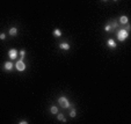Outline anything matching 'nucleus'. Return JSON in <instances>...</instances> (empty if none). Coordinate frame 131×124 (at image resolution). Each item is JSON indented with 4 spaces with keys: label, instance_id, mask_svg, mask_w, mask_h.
Wrapping results in <instances>:
<instances>
[{
    "label": "nucleus",
    "instance_id": "13",
    "mask_svg": "<svg viewBox=\"0 0 131 124\" xmlns=\"http://www.w3.org/2000/svg\"><path fill=\"white\" fill-rule=\"evenodd\" d=\"M103 29H105V31H107V33H110V31L113 30V28H111V26H110V23H109V22H108V23L106 25Z\"/></svg>",
    "mask_w": 131,
    "mask_h": 124
},
{
    "label": "nucleus",
    "instance_id": "17",
    "mask_svg": "<svg viewBox=\"0 0 131 124\" xmlns=\"http://www.w3.org/2000/svg\"><path fill=\"white\" fill-rule=\"evenodd\" d=\"M5 38H6V34H5V33H1V34H0V40H1V41H4Z\"/></svg>",
    "mask_w": 131,
    "mask_h": 124
},
{
    "label": "nucleus",
    "instance_id": "15",
    "mask_svg": "<svg viewBox=\"0 0 131 124\" xmlns=\"http://www.w3.org/2000/svg\"><path fill=\"white\" fill-rule=\"evenodd\" d=\"M109 23H110V26H111V28H113V29L118 27V22H116V21H113V22H109Z\"/></svg>",
    "mask_w": 131,
    "mask_h": 124
},
{
    "label": "nucleus",
    "instance_id": "8",
    "mask_svg": "<svg viewBox=\"0 0 131 124\" xmlns=\"http://www.w3.org/2000/svg\"><path fill=\"white\" fill-rule=\"evenodd\" d=\"M128 22H129V17L126 15H122L120 17V23H122V25H128Z\"/></svg>",
    "mask_w": 131,
    "mask_h": 124
},
{
    "label": "nucleus",
    "instance_id": "1",
    "mask_svg": "<svg viewBox=\"0 0 131 124\" xmlns=\"http://www.w3.org/2000/svg\"><path fill=\"white\" fill-rule=\"evenodd\" d=\"M129 37V30H126V29H120V30L117 31V40L121 42H124Z\"/></svg>",
    "mask_w": 131,
    "mask_h": 124
},
{
    "label": "nucleus",
    "instance_id": "9",
    "mask_svg": "<svg viewBox=\"0 0 131 124\" xmlns=\"http://www.w3.org/2000/svg\"><path fill=\"white\" fill-rule=\"evenodd\" d=\"M9 35L11 36H16L17 35V28L16 27H11L9 28Z\"/></svg>",
    "mask_w": 131,
    "mask_h": 124
},
{
    "label": "nucleus",
    "instance_id": "6",
    "mask_svg": "<svg viewBox=\"0 0 131 124\" xmlns=\"http://www.w3.org/2000/svg\"><path fill=\"white\" fill-rule=\"evenodd\" d=\"M70 44L68 43H66V42H63V43H60L59 44V49L60 50H65V51H67V50H70Z\"/></svg>",
    "mask_w": 131,
    "mask_h": 124
},
{
    "label": "nucleus",
    "instance_id": "18",
    "mask_svg": "<svg viewBox=\"0 0 131 124\" xmlns=\"http://www.w3.org/2000/svg\"><path fill=\"white\" fill-rule=\"evenodd\" d=\"M19 123H20V124H28V121H25V119H22V121H19Z\"/></svg>",
    "mask_w": 131,
    "mask_h": 124
},
{
    "label": "nucleus",
    "instance_id": "7",
    "mask_svg": "<svg viewBox=\"0 0 131 124\" xmlns=\"http://www.w3.org/2000/svg\"><path fill=\"white\" fill-rule=\"evenodd\" d=\"M107 44H108V47L110 48V49H115L117 45H116V42L113 40V38H109L108 41H107Z\"/></svg>",
    "mask_w": 131,
    "mask_h": 124
},
{
    "label": "nucleus",
    "instance_id": "3",
    "mask_svg": "<svg viewBox=\"0 0 131 124\" xmlns=\"http://www.w3.org/2000/svg\"><path fill=\"white\" fill-rule=\"evenodd\" d=\"M14 67H15L19 72H23V71L26 70V64H25V62H23L22 59H20V60L16 62V64L14 65Z\"/></svg>",
    "mask_w": 131,
    "mask_h": 124
},
{
    "label": "nucleus",
    "instance_id": "16",
    "mask_svg": "<svg viewBox=\"0 0 131 124\" xmlns=\"http://www.w3.org/2000/svg\"><path fill=\"white\" fill-rule=\"evenodd\" d=\"M20 56H21V58H20V59H22V60H23V58L26 57V50H21V51H20Z\"/></svg>",
    "mask_w": 131,
    "mask_h": 124
},
{
    "label": "nucleus",
    "instance_id": "2",
    "mask_svg": "<svg viewBox=\"0 0 131 124\" xmlns=\"http://www.w3.org/2000/svg\"><path fill=\"white\" fill-rule=\"evenodd\" d=\"M58 103H59V106L64 109L71 107V103H70V101H68V99L66 98V96H60V98L58 99Z\"/></svg>",
    "mask_w": 131,
    "mask_h": 124
},
{
    "label": "nucleus",
    "instance_id": "12",
    "mask_svg": "<svg viewBox=\"0 0 131 124\" xmlns=\"http://www.w3.org/2000/svg\"><path fill=\"white\" fill-rule=\"evenodd\" d=\"M57 119H58V121H60V122H63V123H65V122H66L65 116H64L63 114H57Z\"/></svg>",
    "mask_w": 131,
    "mask_h": 124
},
{
    "label": "nucleus",
    "instance_id": "11",
    "mask_svg": "<svg viewBox=\"0 0 131 124\" xmlns=\"http://www.w3.org/2000/svg\"><path fill=\"white\" fill-rule=\"evenodd\" d=\"M50 113L52 115H57L58 114V108L56 106H51V108H50Z\"/></svg>",
    "mask_w": 131,
    "mask_h": 124
},
{
    "label": "nucleus",
    "instance_id": "19",
    "mask_svg": "<svg viewBox=\"0 0 131 124\" xmlns=\"http://www.w3.org/2000/svg\"><path fill=\"white\" fill-rule=\"evenodd\" d=\"M102 1H108V0H102Z\"/></svg>",
    "mask_w": 131,
    "mask_h": 124
},
{
    "label": "nucleus",
    "instance_id": "14",
    "mask_svg": "<svg viewBox=\"0 0 131 124\" xmlns=\"http://www.w3.org/2000/svg\"><path fill=\"white\" fill-rule=\"evenodd\" d=\"M75 116H77V110H75V109H72V110L70 111V117L73 118V117H75Z\"/></svg>",
    "mask_w": 131,
    "mask_h": 124
},
{
    "label": "nucleus",
    "instance_id": "4",
    "mask_svg": "<svg viewBox=\"0 0 131 124\" xmlns=\"http://www.w3.org/2000/svg\"><path fill=\"white\" fill-rule=\"evenodd\" d=\"M19 56V51L16 50V49H11L9 51H8V57L11 58V60H14L16 59Z\"/></svg>",
    "mask_w": 131,
    "mask_h": 124
},
{
    "label": "nucleus",
    "instance_id": "10",
    "mask_svg": "<svg viewBox=\"0 0 131 124\" xmlns=\"http://www.w3.org/2000/svg\"><path fill=\"white\" fill-rule=\"evenodd\" d=\"M52 34H53V36H55V37H60L62 35H63L62 30H60V29H58V28H56V29L52 31Z\"/></svg>",
    "mask_w": 131,
    "mask_h": 124
},
{
    "label": "nucleus",
    "instance_id": "5",
    "mask_svg": "<svg viewBox=\"0 0 131 124\" xmlns=\"http://www.w3.org/2000/svg\"><path fill=\"white\" fill-rule=\"evenodd\" d=\"M13 67H14V64L12 62H6L5 64H4V70H5V71H12Z\"/></svg>",
    "mask_w": 131,
    "mask_h": 124
},
{
    "label": "nucleus",
    "instance_id": "20",
    "mask_svg": "<svg viewBox=\"0 0 131 124\" xmlns=\"http://www.w3.org/2000/svg\"><path fill=\"white\" fill-rule=\"evenodd\" d=\"M114 1H117V0H114Z\"/></svg>",
    "mask_w": 131,
    "mask_h": 124
}]
</instances>
